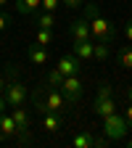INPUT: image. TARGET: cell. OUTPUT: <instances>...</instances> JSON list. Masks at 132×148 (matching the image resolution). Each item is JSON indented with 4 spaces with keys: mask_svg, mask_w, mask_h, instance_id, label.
<instances>
[{
    "mask_svg": "<svg viewBox=\"0 0 132 148\" xmlns=\"http://www.w3.org/2000/svg\"><path fill=\"white\" fill-rule=\"evenodd\" d=\"M61 5H64L61 0H40V8H42V11H50V13H55Z\"/></svg>",
    "mask_w": 132,
    "mask_h": 148,
    "instance_id": "44dd1931",
    "label": "cell"
},
{
    "mask_svg": "<svg viewBox=\"0 0 132 148\" xmlns=\"http://www.w3.org/2000/svg\"><path fill=\"white\" fill-rule=\"evenodd\" d=\"M53 40H55L53 29H40V27H37V34H34V42H40V45H53Z\"/></svg>",
    "mask_w": 132,
    "mask_h": 148,
    "instance_id": "ac0fdd59",
    "label": "cell"
},
{
    "mask_svg": "<svg viewBox=\"0 0 132 148\" xmlns=\"http://www.w3.org/2000/svg\"><path fill=\"white\" fill-rule=\"evenodd\" d=\"M116 61H119V66L122 69H132V48H122L119 50V56H116Z\"/></svg>",
    "mask_w": 132,
    "mask_h": 148,
    "instance_id": "ffe728a7",
    "label": "cell"
},
{
    "mask_svg": "<svg viewBox=\"0 0 132 148\" xmlns=\"http://www.w3.org/2000/svg\"><path fill=\"white\" fill-rule=\"evenodd\" d=\"M71 148H92V135L90 132H77L71 140H69Z\"/></svg>",
    "mask_w": 132,
    "mask_h": 148,
    "instance_id": "9a60e30c",
    "label": "cell"
},
{
    "mask_svg": "<svg viewBox=\"0 0 132 148\" xmlns=\"http://www.w3.org/2000/svg\"><path fill=\"white\" fill-rule=\"evenodd\" d=\"M124 34H127V42H132V18H127V24H124Z\"/></svg>",
    "mask_w": 132,
    "mask_h": 148,
    "instance_id": "d4e9b609",
    "label": "cell"
},
{
    "mask_svg": "<svg viewBox=\"0 0 132 148\" xmlns=\"http://www.w3.org/2000/svg\"><path fill=\"white\" fill-rule=\"evenodd\" d=\"M13 8H16V13L29 16V13H34L37 8H40V0H16V3H13Z\"/></svg>",
    "mask_w": 132,
    "mask_h": 148,
    "instance_id": "5bb4252c",
    "label": "cell"
},
{
    "mask_svg": "<svg viewBox=\"0 0 132 148\" xmlns=\"http://www.w3.org/2000/svg\"><path fill=\"white\" fill-rule=\"evenodd\" d=\"M85 18L90 21V34L95 42H106V45H114L116 40V24L111 21V18L101 16L98 5L95 3H87L85 0Z\"/></svg>",
    "mask_w": 132,
    "mask_h": 148,
    "instance_id": "7a4b0ae2",
    "label": "cell"
},
{
    "mask_svg": "<svg viewBox=\"0 0 132 148\" xmlns=\"http://www.w3.org/2000/svg\"><path fill=\"white\" fill-rule=\"evenodd\" d=\"M127 148H132V140H127Z\"/></svg>",
    "mask_w": 132,
    "mask_h": 148,
    "instance_id": "4dcf8cb0",
    "label": "cell"
},
{
    "mask_svg": "<svg viewBox=\"0 0 132 148\" xmlns=\"http://www.w3.org/2000/svg\"><path fill=\"white\" fill-rule=\"evenodd\" d=\"M111 56V45H106V42H95L92 40V58L95 61H106Z\"/></svg>",
    "mask_w": 132,
    "mask_h": 148,
    "instance_id": "2e32d148",
    "label": "cell"
},
{
    "mask_svg": "<svg viewBox=\"0 0 132 148\" xmlns=\"http://www.w3.org/2000/svg\"><path fill=\"white\" fill-rule=\"evenodd\" d=\"M58 90L64 92V98L74 106V103L82 98V90H85V79H82V74H69V77H64V82H61Z\"/></svg>",
    "mask_w": 132,
    "mask_h": 148,
    "instance_id": "5b68a950",
    "label": "cell"
},
{
    "mask_svg": "<svg viewBox=\"0 0 132 148\" xmlns=\"http://www.w3.org/2000/svg\"><path fill=\"white\" fill-rule=\"evenodd\" d=\"M61 3L66 8H79V5H85V0H61Z\"/></svg>",
    "mask_w": 132,
    "mask_h": 148,
    "instance_id": "cb8c5ba5",
    "label": "cell"
},
{
    "mask_svg": "<svg viewBox=\"0 0 132 148\" xmlns=\"http://www.w3.org/2000/svg\"><path fill=\"white\" fill-rule=\"evenodd\" d=\"M5 106H8V103H5V95L0 92V111H5Z\"/></svg>",
    "mask_w": 132,
    "mask_h": 148,
    "instance_id": "4316f807",
    "label": "cell"
},
{
    "mask_svg": "<svg viewBox=\"0 0 132 148\" xmlns=\"http://www.w3.org/2000/svg\"><path fill=\"white\" fill-rule=\"evenodd\" d=\"M127 98H129V103H132V85H127Z\"/></svg>",
    "mask_w": 132,
    "mask_h": 148,
    "instance_id": "f1b7e54d",
    "label": "cell"
},
{
    "mask_svg": "<svg viewBox=\"0 0 132 148\" xmlns=\"http://www.w3.org/2000/svg\"><path fill=\"white\" fill-rule=\"evenodd\" d=\"M11 116H13V122H16V127H18V143H32V138H29V111L24 108V106H11Z\"/></svg>",
    "mask_w": 132,
    "mask_h": 148,
    "instance_id": "8992f818",
    "label": "cell"
},
{
    "mask_svg": "<svg viewBox=\"0 0 132 148\" xmlns=\"http://www.w3.org/2000/svg\"><path fill=\"white\" fill-rule=\"evenodd\" d=\"M8 138H16L18 140V127H16V122H13L11 114L0 111V140H8Z\"/></svg>",
    "mask_w": 132,
    "mask_h": 148,
    "instance_id": "ba28073f",
    "label": "cell"
},
{
    "mask_svg": "<svg viewBox=\"0 0 132 148\" xmlns=\"http://www.w3.org/2000/svg\"><path fill=\"white\" fill-rule=\"evenodd\" d=\"M71 37L74 40H92V34H90V21L87 18H77V21H71Z\"/></svg>",
    "mask_w": 132,
    "mask_h": 148,
    "instance_id": "8fae6325",
    "label": "cell"
},
{
    "mask_svg": "<svg viewBox=\"0 0 132 148\" xmlns=\"http://www.w3.org/2000/svg\"><path fill=\"white\" fill-rule=\"evenodd\" d=\"M127 132H129V124H127L124 114L114 111V114L103 116V135H106V140H108V143H111V140H124V138H127Z\"/></svg>",
    "mask_w": 132,
    "mask_h": 148,
    "instance_id": "277c9868",
    "label": "cell"
},
{
    "mask_svg": "<svg viewBox=\"0 0 132 148\" xmlns=\"http://www.w3.org/2000/svg\"><path fill=\"white\" fill-rule=\"evenodd\" d=\"M61 82H64V74L58 71V69H48L45 71V85H53V87H61Z\"/></svg>",
    "mask_w": 132,
    "mask_h": 148,
    "instance_id": "d6986e66",
    "label": "cell"
},
{
    "mask_svg": "<svg viewBox=\"0 0 132 148\" xmlns=\"http://www.w3.org/2000/svg\"><path fill=\"white\" fill-rule=\"evenodd\" d=\"M37 27H40V29H53V27H55V13L42 11L40 16H37Z\"/></svg>",
    "mask_w": 132,
    "mask_h": 148,
    "instance_id": "e0dca14e",
    "label": "cell"
},
{
    "mask_svg": "<svg viewBox=\"0 0 132 148\" xmlns=\"http://www.w3.org/2000/svg\"><path fill=\"white\" fill-rule=\"evenodd\" d=\"M74 56L82 61L92 58V40H74Z\"/></svg>",
    "mask_w": 132,
    "mask_h": 148,
    "instance_id": "4fadbf2b",
    "label": "cell"
},
{
    "mask_svg": "<svg viewBox=\"0 0 132 148\" xmlns=\"http://www.w3.org/2000/svg\"><path fill=\"white\" fill-rule=\"evenodd\" d=\"M8 27H11V18H8V16L3 13V11H0V32H5Z\"/></svg>",
    "mask_w": 132,
    "mask_h": 148,
    "instance_id": "603a6c76",
    "label": "cell"
},
{
    "mask_svg": "<svg viewBox=\"0 0 132 148\" xmlns=\"http://www.w3.org/2000/svg\"><path fill=\"white\" fill-rule=\"evenodd\" d=\"M55 69H58L61 74H64V77H69V74H82V69H85V61L82 58H77V56H64V58L58 61V66H55Z\"/></svg>",
    "mask_w": 132,
    "mask_h": 148,
    "instance_id": "52a82bcc",
    "label": "cell"
},
{
    "mask_svg": "<svg viewBox=\"0 0 132 148\" xmlns=\"http://www.w3.org/2000/svg\"><path fill=\"white\" fill-rule=\"evenodd\" d=\"M3 95H5L8 106H24V101H27V85L21 79H16V66L13 64H8V79H5Z\"/></svg>",
    "mask_w": 132,
    "mask_h": 148,
    "instance_id": "3957f363",
    "label": "cell"
},
{
    "mask_svg": "<svg viewBox=\"0 0 132 148\" xmlns=\"http://www.w3.org/2000/svg\"><path fill=\"white\" fill-rule=\"evenodd\" d=\"M95 98H114V87H111L108 82H101L98 85V95Z\"/></svg>",
    "mask_w": 132,
    "mask_h": 148,
    "instance_id": "7402d4cb",
    "label": "cell"
},
{
    "mask_svg": "<svg viewBox=\"0 0 132 148\" xmlns=\"http://www.w3.org/2000/svg\"><path fill=\"white\" fill-rule=\"evenodd\" d=\"M40 124H42V130L45 132H50V135H55L58 130L64 127V116H58V114H40Z\"/></svg>",
    "mask_w": 132,
    "mask_h": 148,
    "instance_id": "9c48e42d",
    "label": "cell"
},
{
    "mask_svg": "<svg viewBox=\"0 0 132 148\" xmlns=\"http://www.w3.org/2000/svg\"><path fill=\"white\" fill-rule=\"evenodd\" d=\"M27 56H29V61H32L34 66H45V64H48V50H45V45H40V42H32V45L27 48Z\"/></svg>",
    "mask_w": 132,
    "mask_h": 148,
    "instance_id": "30bf717a",
    "label": "cell"
},
{
    "mask_svg": "<svg viewBox=\"0 0 132 148\" xmlns=\"http://www.w3.org/2000/svg\"><path fill=\"white\" fill-rule=\"evenodd\" d=\"M124 119H127V124L132 127V103H129V106L124 108Z\"/></svg>",
    "mask_w": 132,
    "mask_h": 148,
    "instance_id": "484cf974",
    "label": "cell"
},
{
    "mask_svg": "<svg viewBox=\"0 0 132 148\" xmlns=\"http://www.w3.org/2000/svg\"><path fill=\"white\" fill-rule=\"evenodd\" d=\"M32 103H34V108H37V114H58V116H64L66 111H69V101L64 98V92L58 90V87H53V85H40L34 90V98H32Z\"/></svg>",
    "mask_w": 132,
    "mask_h": 148,
    "instance_id": "6da1fadb",
    "label": "cell"
},
{
    "mask_svg": "<svg viewBox=\"0 0 132 148\" xmlns=\"http://www.w3.org/2000/svg\"><path fill=\"white\" fill-rule=\"evenodd\" d=\"M3 90H5V77L0 74V92H3Z\"/></svg>",
    "mask_w": 132,
    "mask_h": 148,
    "instance_id": "83f0119b",
    "label": "cell"
},
{
    "mask_svg": "<svg viewBox=\"0 0 132 148\" xmlns=\"http://www.w3.org/2000/svg\"><path fill=\"white\" fill-rule=\"evenodd\" d=\"M92 111L103 119V116H108V114H114V111H119L116 108V103H114V98H95V103H92Z\"/></svg>",
    "mask_w": 132,
    "mask_h": 148,
    "instance_id": "7c38bea8",
    "label": "cell"
},
{
    "mask_svg": "<svg viewBox=\"0 0 132 148\" xmlns=\"http://www.w3.org/2000/svg\"><path fill=\"white\" fill-rule=\"evenodd\" d=\"M8 3H11V0H0V8H5Z\"/></svg>",
    "mask_w": 132,
    "mask_h": 148,
    "instance_id": "f546056e",
    "label": "cell"
}]
</instances>
